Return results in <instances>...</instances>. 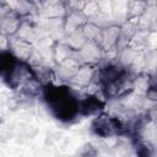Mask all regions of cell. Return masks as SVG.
Instances as JSON below:
<instances>
[{
  "label": "cell",
  "instance_id": "6da1fadb",
  "mask_svg": "<svg viewBox=\"0 0 157 157\" xmlns=\"http://www.w3.org/2000/svg\"><path fill=\"white\" fill-rule=\"evenodd\" d=\"M88 2H90V0H67V6L70 7V11L81 12Z\"/></svg>",
  "mask_w": 157,
  "mask_h": 157
}]
</instances>
